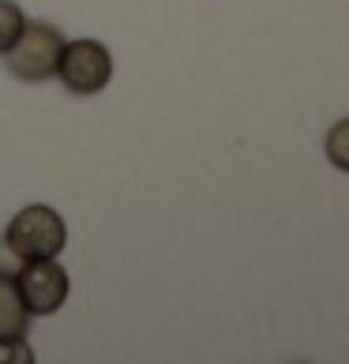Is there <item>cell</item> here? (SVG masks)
<instances>
[{
	"instance_id": "6da1fadb",
	"label": "cell",
	"mask_w": 349,
	"mask_h": 364,
	"mask_svg": "<svg viewBox=\"0 0 349 364\" xmlns=\"http://www.w3.org/2000/svg\"><path fill=\"white\" fill-rule=\"evenodd\" d=\"M64 38L53 23H23L19 38L4 49V68L19 83H45L57 75V60L64 49Z\"/></svg>"
},
{
	"instance_id": "277c9868",
	"label": "cell",
	"mask_w": 349,
	"mask_h": 364,
	"mask_svg": "<svg viewBox=\"0 0 349 364\" xmlns=\"http://www.w3.org/2000/svg\"><path fill=\"white\" fill-rule=\"evenodd\" d=\"M16 289L23 296V308L31 316H53L60 312L72 293V278L57 259H26L16 274Z\"/></svg>"
},
{
	"instance_id": "9c48e42d",
	"label": "cell",
	"mask_w": 349,
	"mask_h": 364,
	"mask_svg": "<svg viewBox=\"0 0 349 364\" xmlns=\"http://www.w3.org/2000/svg\"><path fill=\"white\" fill-rule=\"evenodd\" d=\"M19 267H23V259H19V255L4 245V240H0V274H16Z\"/></svg>"
},
{
	"instance_id": "5b68a950",
	"label": "cell",
	"mask_w": 349,
	"mask_h": 364,
	"mask_svg": "<svg viewBox=\"0 0 349 364\" xmlns=\"http://www.w3.org/2000/svg\"><path fill=\"white\" fill-rule=\"evenodd\" d=\"M31 319H34V316L23 308V296H19V289H16V278H11V274H0V342L26 338Z\"/></svg>"
},
{
	"instance_id": "7a4b0ae2",
	"label": "cell",
	"mask_w": 349,
	"mask_h": 364,
	"mask_svg": "<svg viewBox=\"0 0 349 364\" xmlns=\"http://www.w3.org/2000/svg\"><path fill=\"white\" fill-rule=\"evenodd\" d=\"M4 245L19 255V259H57L68 245V225H64L60 210H53L45 203L23 207L4 229Z\"/></svg>"
},
{
	"instance_id": "3957f363",
	"label": "cell",
	"mask_w": 349,
	"mask_h": 364,
	"mask_svg": "<svg viewBox=\"0 0 349 364\" xmlns=\"http://www.w3.org/2000/svg\"><path fill=\"white\" fill-rule=\"evenodd\" d=\"M64 90L75 94V98H94L109 87L113 79V53L109 46H102L98 38H75V42H64L60 60H57V75Z\"/></svg>"
},
{
	"instance_id": "8992f818",
	"label": "cell",
	"mask_w": 349,
	"mask_h": 364,
	"mask_svg": "<svg viewBox=\"0 0 349 364\" xmlns=\"http://www.w3.org/2000/svg\"><path fill=\"white\" fill-rule=\"evenodd\" d=\"M23 23H26V16H23V8L16 0H0V57H4V49L19 38Z\"/></svg>"
},
{
	"instance_id": "52a82bcc",
	"label": "cell",
	"mask_w": 349,
	"mask_h": 364,
	"mask_svg": "<svg viewBox=\"0 0 349 364\" xmlns=\"http://www.w3.org/2000/svg\"><path fill=\"white\" fill-rule=\"evenodd\" d=\"M345 143H349V120H338V124H334L331 132H327V158H331V166L334 169H349V151H345Z\"/></svg>"
},
{
	"instance_id": "ba28073f",
	"label": "cell",
	"mask_w": 349,
	"mask_h": 364,
	"mask_svg": "<svg viewBox=\"0 0 349 364\" xmlns=\"http://www.w3.org/2000/svg\"><path fill=\"white\" fill-rule=\"evenodd\" d=\"M34 353L26 338H11V342H0V364H31Z\"/></svg>"
}]
</instances>
